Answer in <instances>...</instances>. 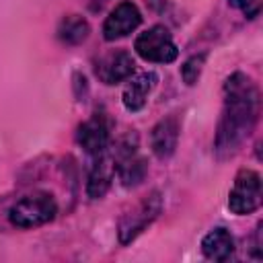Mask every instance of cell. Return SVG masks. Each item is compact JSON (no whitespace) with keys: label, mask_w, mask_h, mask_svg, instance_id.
I'll list each match as a JSON object with an SVG mask.
<instances>
[{"label":"cell","mask_w":263,"mask_h":263,"mask_svg":"<svg viewBox=\"0 0 263 263\" xmlns=\"http://www.w3.org/2000/svg\"><path fill=\"white\" fill-rule=\"evenodd\" d=\"M259 117V90L249 76L234 72L224 82V107L214 148L220 158L232 156L251 136Z\"/></svg>","instance_id":"obj_1"},{"label":"cell","mask_w":263,"mask_h":263,"mask_svg":"<svg viewBox=\"0 0 263 263\" xmlns=\"http://www.w3.org/2000/svg\"><path fill=\"white\" fill-rule=\"evenodd\" d=\"M55 214H58L55 199L45 191H35L31 195L21 197L8 210V220L16 228H37L51 222Z\"/></svg>","instance_id":"obj_2"},{"label":"cell","mask_w":263,"mask_h":263,"mask_svg":"<svg viewBox=\"0 0 263 263\" xmlns=\"http://www.w3.org/2000/svg\"><path fill=\"white\" fill-rule=\"evenodd\" d=\"M134 49L140 58L146 62H156V64H168L175 62L179 55V49L171 37V33L162 25H154L140 33L134 41Z\"/></svg>","instance_id":"obj_3"},{"label":"cell","mask_w":263,"mask_h":263,"mask_svg":"<svg viewBox=\"0 0 263 263\" xmlns=\"http://www.w3.org/2000/svg\"><path fill=\"white\" fill-rule=\"evenodd\" d=\"M261 205V177L251 168L238 171L228 195V208L232 214L245 216Z\"/></svg>","instance_id":"obj_4"},{"label":"cell","mask_w":263,"mask_h":263,"mask_svg":"<svg viewBox=\"0 0 263 263\" xmlns=\"http://www.w3.org/2000/svg\"><path fill=\"white\" fill-rule=\"evenodd\" d=\"M160 208H162V199L160 195L154 191L150 193L148 197H144L140 203H136L129 212H125L119 220V242L121 245H127L132 242L158 214H160Z\"/></svg>","instance_id":"obj_5"},{"label":"cell","mask_w":263,"mask_h":263,"mask_svg":"<svg viewBox=\"0 0 263 263\" xmlns=\"http://www.w3.org/2000/svg\"><path fill=\"white\" fill-rule=\"evenodd\" d=\"M142 23V14L134 2H119L109 16L105 18L103 25V37L105 41H115L121 39L129 33H134Z\"/></svg>","instance_id":"obj_6"},{"label":"cell","mask_w":263,"mask_h":263,"mask_svg":"<svg viewBox=\"0 0 263 263\" xmlns=\"http://www.w3.org/2000/svg\"><path fill=\"white\" fill-rule=\"evenodd\" d=\"M136 70V62L132 53L125 49H113L105 55H101L95 64V74L105 84H117L125 78H129Z\"/></svg>","instance_id":"obj_7"},{"label":"cell","mask_w":263,"mask_h":263,"mask_svg":"<svg viewBox=\"0 0 263 263\" xmlns=\"http://www.w3.org/2000/svg\"><path fill=\"white\" fill-rule=\"evenodd\" d=\"M109 140H111V136H109V121H107V117L103 113H95L76 132V142L90 156L103 154L109 148Z\"/></svg>","instance_id":"obj_8"},{"label":"cell","mask_w":263,"mask_h":263,"mask_svg":"<svg viewBox=\"0 0 263 263\" xmlns=\"http://www.w3.org/2000/svg\"><path fill=\"white\" fill-rule=\"evenodd\" d=\"M113 175H115V160L109 152V148L95 156V162H92V168L88 173V183H86V193L90 199H99L103 197L109 187H111V181H113Z\"/></svg>","instance_id":"obj_9"},{"label":"cell","mask_w":263,"mask_h":263,"mask_svg":"<svg viewBox=\"0 0 263 263\" xmlns=\"http://www.w3.org/2000/svg\"><path fill=\"white\" fill-rule=\"evenodd\" d=\"M179 121L175 115H168L164 119H160L154 127H152V134H150V146H152V152L158 156V158H168L175 148H177V142H179Z\"/></svg>","instance_id":"obj_10"},{"label":"cell","mask_w":263,"mask_h":263,"mask_svg":"<svg viewBox=\"0 0 263 263\" xmlns=\"http://www.w3.org/2000/svg\"><path fill=\"white\" fill-rule=\"evenodd\" d=\"M158 82V76L154 72H142L138 76H134L127 86L123 88V95H121V101H123V107L127 111H140L146 101H148V95L152 92V88L156 86Z\"/></svg>","instance_id":"obj_11"},{"label":"cell","mask_w":263,"mask_h":263,"mask_svg":"<svg viewBox=\"0 0 263 263\" xmlns=\"http://www.w3.org/2000/svg\"><path fill=\"white\" fill-rule=\"evenodd\" d=\"M201 253L212 261H226L234 253V238L226 228L210 230L201 240Z\"/></svg>","instance_id":"obj_12"},{"label":"cell","mask_w":263,"mask_h":263,"mask_svg":"<svg viewBox=\"0 0 263 263\" xmlns=\"http://www.w3.org/2000/svg\"><path fill=\"white\" fill-rule=\"evenodd\" d=\"M115 160V173L121 181V185L125 187H136L144 181L146 173H148V164L142 156H138V152L125 154L121 158H113Z\"/></svg>","instance_id":"obj_13"},{"label":"cell","mask_w":263,"mask_h":263,"mask_svg":"<svg viewBox=\"0 0 263 263\" xmlns=\"http://www.w3.org/2000/svg\"><path fill=\"white\" fill-rule=\"evenodd\" d=\"M88 33H90V27H88L86 18H82L80 14H68L58 25V37H60V41H64L68 45L82 43L88 37Z\"/></svg>","instance_id":"obj_14"},{"label":"cell","mask_w":263,"mask_h":263,"mask_svg":"<svg viewBox=\"0 0 263 263\" xmlns=\"http://www.w3.org/2000/svg\"><path fill=\"white\" fill-rule=\"evenodd\" d=\"M203 64H205V53H199V55H191L183 68H181V76L185 80V84H195L201 70H203Z\"/></svg>","instance_id":"obj_15"},{"label":"cell","mask_w":263,"mask_h":263,"mask_svg":"<svg viewBox=\"0 0 263 263\" xmlns=\"http://www.w3.org/2000/svg\"><path fill=\"white\" fill-rule=\"evenodd\" d=\"M228 4L234 6V8H242V10H247L251 4H255V0H228Z\"/></svg>","instance_id":"obj_16"}]
</instances>
